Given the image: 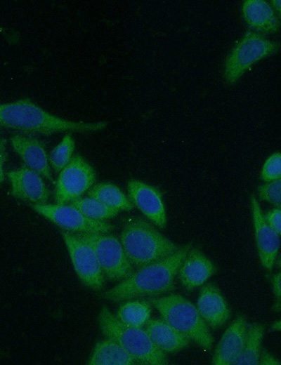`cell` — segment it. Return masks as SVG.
<instances>
[{
	"instance_id": "6da1fadb",
	"label": "cell",
	"mask_w": 281,
	"mask_h": 365,
	"mask_svg": "<svg viewBox=\"0 0 281 365\" xmlns=\"http://www.w3.org/2000/svg\"><path fill=\"white\" fill-rule=\"evenodd\" d=\"M106 121L87 122L53 114L26 98L0 103V127L26 134L51 135L63 132L90 133L105 129Z\"/></svg>"
},
{
	"instance_id": "7a4b0ae2",
	"label": "cell",
	"mask_w": 281,
	"mask_h": 365,
	"mask_svg": "<svg viewBox=\"0 0 281 365\" xmlns=\"http://www.w3.org/2000/svg\"><path fill=\"white\" fill-rule=\"evenodd\" d=\"M191 243L184 244L171 255L156 263L137 269L118 284L104 291L101 298L122 302L136 298L157 296L174 287V282L180 265Z\"/></svg>"
},
{
	"instance_id": "3957f363",
	"label": "cell",
	"mask_w": 281,
	"mask_h": 365,
	"mask_svg": "<svg viewBox=\"0 0 281 365\" xmlns=\"http://www.w3.org/2000/svg\"><path fill=\"white\" fill-rule=\"evenodd\" d=\"M119 241L128 259L136 270L171 255L180 247L150 222L138 217L126 221Z\"/></svg>"
},
{
	"instance_id": "277c9868",
	"label": "cell",
	"mask_w": 281,
	"mask_h": 365,
	"mask_svg": "<svg viewBox=\"0 0 281 365\" xmlns=\"http://www.w3.org/2000/svg\"><path fill=\"white\" fill-rule=\"evenodd\" d=\"M148 300L159 312L162 319L200 347L211 350L214 338L209 326L197 307L188 299L178 293H171L152 297Z\"/></svg>"
},
{
	"instance_id": "5b68a950",
	"label": "cell",
	"mask_w": 281,
	"mask_h": 365,
	"mask_svg": "<svg viewBox=\"0 0 281 365\" xmlns=\"http://www.w3.org/2000/svg\"><path fill=\"white\" fill-rule=\"evenodd\" d=\"M98 323L105 337L119 343L138 364L166 365V354L159 350L151 341L145 329L122 324L106 305L100 308Z\"/></svg>"
},
{
	"instance_id": "8992f818",
	"label": "cell",
	"mask_w": 281,
	"mask_h": 365,
	"mask_svg": "<svg viewBox=\"0 0 281 365\" xmlns=\"http://www.w3.org/2000/svg\"><path fill=\"white\" fill-rule=\"evenodd\" d=\"M280 44L249 31L235 45L227 56L223 67L226 81L234 84L256 62L278 51Z\"/></svg>"
},
{
	"instance_id": "52a82bcc",
	"label": "cell",
	"mask_w": 281,
	"mask_h": 365,
	"mask_svg": "<svg viewBox=\"0 0 281 365\" xmlns=\"http://www.w3.org/2000/svg\"><path fill=\"white\" fill-rule=\"evenodd\" d=\"M93 249L104 276L109 280H123L134 272L119 239L109 233H77Z\"/></svg>"
},
{
	"instance_id": "ba28073f",
	"label": "cell",
	"mask_w": 281,
	"mask_h": 365,
	"mask_svg": "<svg viewBox=\"0 0 281 365\" xmlns=\"http://www.w3.org/2000/svg\"><path fill=\"white\" fill-rule=\"evenodd\" d=\"M60 234L79 280L92 290H100L104 274L92 247L75 232L61 230Z\"/></svg>"
},
{
	"instance_id": "9c48e42d",
	"label": "cell",
	"mask_w": 281,
	"mask_h": 365,
	"mask_svg": "<svg viewBox=\"0 0 281 365\" xmlns=\"http://www.w3.org/2000/svg\"><path fill=\"white\" fill-rule=\"evenodd\" d=\"M96 178L92 166L81 155L75 154L60 171L55 190L56 204H65L80 197L93 185Z\"/></svg>"
},
{
	"instance_id": "30bf717a",
	"label": "cell",
	"mask_w": 281,
	"mask_h": 365,
	"mask_svg": "<svg viewBox=\"0 0 281 365\" xmlns=\"http://www.w3.org/2000/svg\"><path fill=\"white\" fill-rule=\"evenodd\" d=\"M31 208L63 230L80 232L110 233L114 225L105 221L96 220L85 216L70 204H37Z\"/></svg>"
},
{
	"instance_id": "8fae6325",
	"label": "cell",
	"mask_w": 281,
	"mask_h": 365,
	"mask_svg": "<svg viewBox=\"0 0 281 365\" xmlns=\"http://www.w3.org/2000/svg\"><path fill=\"white\" fill-rule=\"evenodd\" d=\"M126 188L133 205L155 225L159 228L165 227L167 217L160 190L153 185L136 179L129 180Z\"/></svg>"
},
{
	"instance_id": "7c38bea8",
	"label": "cell",
	"mask_w": 281,
	"mask_h": 365,
	"mask_svg": "<svg viewBox=\"0 0 281 365\" xmlns=\"http://www.w3.org/2000/svg\"><path fill=\"white\" fill-rule=\"evenodd\" d=\"M250 208L260 262L266 270L271 271L277 261L280 246V235L266 223L258 199L254 194L250 196Z\"/></svg>"
},
{
	"instance_id": "4fadbf2b",
	"label": "cell",
	"mask_w": 281,
	"mask_h": 365,
	"mask_svg": "<svg viewBox=\"0 0 281 365\" xmlns=\"http://www.w3.org/2000/svg\"><path fill=\"white\" fill-rule=\"evenodd\" d=\"M11 195L32 204L47 203L50 192L42 176L26 166L6 173Z\"/></svg>"
},
{
	"instance_id": "5bb4252c",
	"label": "cell",
	"mask_w": 281,
	"mask_h": 365,
	"mask_svg": "<svg viewBox=\"0 0 281 365\" xmlns=\"http://www.w3.org/2000/svg\"><path fill=\"white\" fill-rule=\"evenodd\" d=\"M10 141L13 151L20 157L25 166L46 179L53 181L48 155L41 140L29 134H15L11 136Z\"/></svg>"
},
{
	"instance_id": "9a60e30c",
	"label": "cell",
	"mask_w": 281,
	"mask_h": 365,
	"mask_svg": "<svg viewBox=\"0 0 281 365\" xmlns=\"http://www.w3.org/2000/svg\"><path fill=\"white\" fill-rule=\"evenodd\" d=\"M215 272L212 261L200 248L192 246L182 260L176 276L181 285L191 291L204 284Z\"/></svg>"
},
{
	"instance_id": "2e32d148",
	"label": "cell",
	"mask_w": 281,
	"mask_h": 365,
	"mask_svg": "<svg viewBox=\"0 0 281 365\" xmlns=\"http://www.w3.org/2000/svg\"><path fill=\"white\" fill-rule=\"evenodd\" d=\"M247 321L242 314L239 315L226 329L219 340L211 363L214 365L234 364L244 347Z\"/></svg>"
},
{
	"instance_id": "e0dca14e",
	"label": "cell",
	"mask_w": 281,
	"mask_h": 365,
	"mask_svg": "<svg viewBox=\"0 0 281 365\" xmlns=\"http://www.w3.org/2000/svg\"><path fill=\"white\" fill-rule=\"evenodd\" d=\"M196 307L208 326L214 329L222 326L231 316L230 310L219 288L211 282L202 286Z\"/></svg>"
},
{
	"instance_id": "ac0fdd59",
	"label": "cell",
	"mask_w": 281,
	"mask_h": 365,
	"mask_svg": "<svg viewBox=\"0 0 281 365\" xmlns=\"http://www.w3.org/2000/svg\"><path fill=\"white\" fill-rule=\"evenodd\" d=\"M145 331L153 344L165 354L178 352L192 342L162 319H150L145 324Z\"/></svg>"
},
{
	"instance_id": "d6986e66",
	"label": "cell",
	"mask_w": 281,
	"mask_h": 365,
	"mask_svg": "<svg viewBox=\"0 0 281 365\" xmlns=\"http://www.w3.org/2000/svg\"><path fill=\"white\" fill-rule=\"evenodd\" d=\"M242 15L249 27L260 32L275 33L280 29L278 15L265 1H244L242 5Z\"/></svg>"
},
{
	"instance_id": "ffe728a7",
	"label": "cell",
	"mask_w": 281,
	"mask_h": 365,
	"mask_svg": "<svg viewBox=\"0 0 281 365\" xmlns=\"http://www.w3.org/2000/svg\"><path fill=\"white\" fill-rule=\"evenodd\" d=\"M96 343L89 365H133L138 364L119 343L107 338Z\"/></svg>"
},
{
	"instance_id": "44dd1931",
	"label": "cell",
	"mask_w": 281,
	"mask_h": 365,
	"mask_svg": "<svg viewBox=\"0 0 281 365\" xmlns=\"http://www.w3.org/2000/svg\"><path fill=\"white\" fill-rule=\"evenodd\" d=\"M88 197L94 198L109 207L129 211L134 206L129 198L116 185L109 182H101L93 185L88 191Z\"/></svg>"
},
{
	"instance_id": "7402d4cb",
	"label": "cell",
	"mask_w": 281,
	"mask_h": 365,
	"mask_svg": "<svg viewBox=\"0 0 281 365\" xmlns=\"http://www.w3.org/2000/svg\"><path fill=\"white\" fill-rule=\"evenodd\" d=\"M265 326L259 323L247 324L245 342L234 365H258Z\"/></svg>"
},
{
	"instance_id": "603a6c76",
	"label": "cell",
	"mask_w": 281,
	"mask_h": 365,
	"mask_svg": "<svg viewBox=\"0 0 281 365\" xmlns=\"http://www.w3.org/2000/svg\"><path fill=\"white\" fill-rule=\"evenodd\" d=\"M151 305L145 300H129L121 305L116 313L117 319L123 324L142 328L150 319Z\"/></svg>"
},
{
	"instance_id": "cb8c5ba5",
	"label": "cell",
	"mask_w": 281,
	"mask_h": 365,
	"mask_svg": "<svg viewBox=\"0 0 281 365\" xmlns=\"http://www.w3.org/2000/svg\"><path fill=\"white\" fill-rule=\"evenodd\" d=\"M69 204L80 211L89 218L105 221L115 217L119 211L103 204L100 201L88 197H78L69 202Z\"/></svg>"
},
{
	"instance_id": "d4e9b609",
	"label": "cell",
	"mask_w": 281,
	"mask_h": 365,
	"mask_svg": "<svg viewBox=\"0 0 281 365\" xmlns=\"http://www.w3.org/2000/svg\"><path fill=\"white\" fill-rule=\"evenodd\" d=\"M74 147V140L70 133L65 134L53 147L48 156V161L55 172H60L70 161Z\"/></svg>"
},
{
	"instance_id": "484cf974",
	"label": "cell",
	"mask_w": 281,
	"mask_h": 365,
	"mask_svg": "<svg viewBox=\"0 0 281 365\" xmlns=\"http://www.w3.org/2000/svg\"><path fill=\"white\" fill-rule=\"evenodd\" d=\"M259 197L275 207L281 206V179L266 182L257 187Z\"/></svg>"
},
{
	"instance_id": "4316f807",
	"label": "cell",
	"mask_w": 281,
	"mask_h": 365,
	"mask_svg": "<svg viewBox=\"0 0 281 365\" xmlns=\"http://www.w3.org/2000/svg\"><path fill=\"white\" fill-rule=\"evenodd\" d=\"M260 177L264 182L281 179V154L280 152L271 154L264 161Z\"/></svg>"
},
{
	"instance_id": "83f0119b",
	"label": "cell",
	"mask_w": 281,
	"mask_h": 365,
	"mask_svg": "<svg viewBox=\"0 0 281 365\" xmlns=\"http://www.w3.org/2000/svg\"><path fill=\"white\" fill-rule=\"evenodd\" d=\"M267 225L276 233L280 235L281 232V208L275 207L263 214Z\"/></svg>"
},
{
	"instance_id": "f1b7e54d",
	"label": "cell",
	"mask_w": 281,
	"mask_h": 365,
	"mask_svg": "<svg viewBox=\"0 0 281 365\" xmlns=\"http://www.w3.org/2000/svg\"><path fill=\"white\" fill-rule=\"evenodd\" d=\"M273 292L275 297V303L273 309L275 312H279L281 310V274L275 273L272 277Z\"/></svg>"
},
{
	"instance_id": "f546056e",
	"label": "cell",
	"mask_w": 281,
	"mask_h": 365,
	"mask_svg": "<svg viewBox=\"0 0 281 365\" xmlns=\"http://www.w3.org/2000/svg\"><path fill=\"white\" fill-rule=\"evenodd\" d=\"M6 145V140L0 137V185L5 179L4 165L8 157Z\"/></svg>"
},
{
	"instance_id": "4dcf8cb0",
	"label": "cell",
	"mask_w": 281,
	"mask_h": 365,
	"mask_svg": "<svg viewBox=\"0 0 281 365\" xmlns=\"http://www.w3.org/2000/svg\"><path fill=\"white\" fill-rule=\"evenodd\" d=\"M259 364L261 365H280V361L268 351H261Z\"/></svg>"
},
{
	"instance_id": "1f68e13d",
	"label": "cell",
	"mask_w": 281,
	"mask_h": 365,
	"mask_svg": "<svg viewBox=\"0 0 281 365\" xmlns=\"http://www.w3.org/2000/svg\"><path fill=\"white\" fill-rule=\"evenodd\" d=\"M272 8L276 12H277V15H280V1L279 0H273L271 1Z\"/></svg>"
},
{
	"instance_id": "d6a6232c",
	"label": "cell",
	"mask_w": 281,
	"mask_h": 365,
	"mask_svg": "<svg viewBox=\"0 0 281 365\" xmlns=\"http://www.w3.org/2000/svg\"><path fill=\"white\" fill-rule=\"evenodd\" d=\"M281 328V321L280 320H277L273 323L271 326V328L273 331H280Z\"/></svg>"
}]
</instances>
